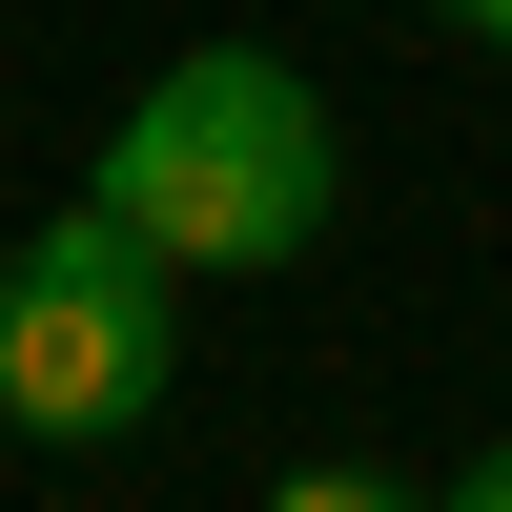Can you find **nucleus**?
<instances>
[{"mask_svg": "<svg viewBox=\"0 0 512 512\" xmlns=\"http://www.w3.org/2000/svg\"><path fill=\"white\" fill-rule=\"evenodd\" d=\"M431 512H512V431H492V451H472V472H451Z\"/></svg>", "mask_w": 512, "mask_h": 512, "instance_id": "4", "label": "nucleus"}, {"mask_svg": "<svg viewBox=\"0 0 512 512\" xmlns=\"http://www.w3.org/2000/svg\"><path fill=\"white\" fill-rule=\"evenodd\" d=\"M431 21H472V41H512V0H431Z\"/></svg>", "mask_w": 512, "mask_h": 512, "instance_id": "5", "label": "nucleus"}, {"mask_svg": "<svg viewBox=\"0 0 512 512\" xmlns=\"http://www.w3.org/2000/svg\"><path fill=\"white\" fill-rule=\"evenodd\" d=\"M267 512H431V492H390V472H349V451H328V472H287Z\"/></svg>", "mask_w": 512, "mask_h": 512, "instance_id": "3", "label": "nucleus"}, {"mask_svg": "<svg viewBox=\"0 0 512 512\" xmlns=\"http://www.w3.org/2000/svg\"><path fill=\"white\" fill-rule=\"evenodd\" d=\"M82 205H103L123 246H164V267H287V246L328 226V103L267 41H205V62H164L144 103L103 123Z\"/></svg>", "mask_w": 512, "mask_h": 512, "instance_id": "1", "label": "nucleus"}, {"mask_svg": "<svg viewBox=\"0 0 512 512\" xmlns=\"http://www.w3.org/2000/svg\"><path fill=\"white\" fill-rule=\"evenodd\" d=\"M164 287H185L164 246H123L103 205H62V226L0 267V431H41V451L144 431V410H164V349H185Z\"/></svg>", "mask_w": 512, "mask_h": 512, "instance_id": "2", "label": "nucleus"}]
</instances>
